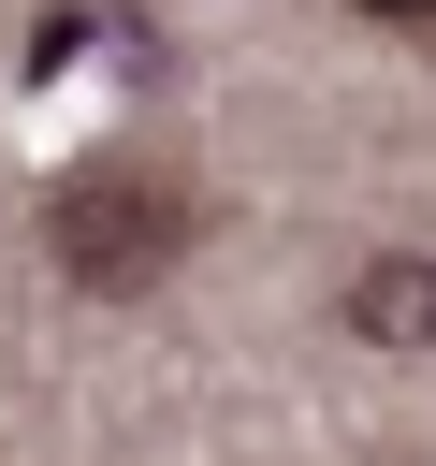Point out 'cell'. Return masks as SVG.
Returning a JSON list of instances; mask_svg holds the SVG:
<instances>
[{
	"label": "cell",
	"mask_w": 436,
	"mask_h": 466,
	"mask_svg": "<svg viewBox=\"0 0 436 466\" xmlns=\"http://www.w3.org/2000/svg\"><path fill=\"white\" fill-rule=\"evenodd\" d=\"M174 248H189V189H174V175L116 160V175H73V189H58V262H73L87 291H145Z\"/></svg>",
	"instance_id": "6da1fadb"
},
{
	"label": "cell",
	"mask_w": 436,
	"mask_h": 466,
	"mask_svg": "<svg viewBox=\"0 0 436 466\" xmlns=\"http://www.w3.org/2000/svg\"><path fill=\"white\" fill-rule=\"evenodd\" d=\"M349 335H378V350H421V335H436V262H363V291H349Z\"/></svg>",
	"instance_id": "7a4b0ae2"
}]
</instances>
